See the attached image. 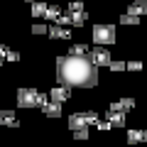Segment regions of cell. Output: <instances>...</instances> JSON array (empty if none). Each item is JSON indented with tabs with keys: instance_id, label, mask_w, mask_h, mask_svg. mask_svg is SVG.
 <instances>
[{
	"instance_id": "cell-19",
	"label": "cell",
	"mask_w": 147,
	"mask_h": 147,
	"mask_svg": "<svg viewBox=\"0 0 147 147\" xmlns=\"http://www.w3.org/2000/svg\"><path fill=\"white\" fill-rule=\"evenodd\" d=\"M84 10V0H69V12H79Z\"/></svg>"
},
{
	"instance_id": "cell-3",
	"label": "cell",
	"mask_w": 147,
	"mask_h": 147,
	"mask_svg": "<svg viewBox=\"0 0 147 147\" xmlns=\"http://www.w3.org/2000/svg\"><path fill=\"white\" fill-rule=\"evenodd\" d=\"M93 42L98 44V47L115 44V27L113 25H96L93 27Z\"/></svg>"
},
{
	"instance_id": "cell-4",
	"label": "cell",
	"mask_w": 147,
	"mask_h": 147,
	"mask_svg": "<svg viewBox=\"0 0 147 147\" xmlns=\"http://www.w3.org/2000/svg\"><path fill=\"white\" fill-rule=\"evenodd\" d=\"M98 115H96L93 110H86V113H74L69 118V127L71 130H79V127H88V125H96Z\"/></svg>"
},
{
	"instance_id": "cell-11",
	"label": "cell",
	"mask_w": 147,
	"mask_h": 147,
	"mask_svg": "<svg viewBox=\"0 0 147 147\" xmlns=\"http://www.w3.org/2000/svg\"><path fill=\"white\" fill-rule=\"evenodd\" d=\"M69 20H71V25H74V27H81V25H86V20H88V12H86V10L69 12Z\"/></svg>"
},
{
	"instance_id": "cell-12",
	"label": "cell",
	"mask_w": 147,
	"mask_h": 147,
	"mask_svg": "<svg viewBox=\"0 0 147 147\" xmlns=\"http://www.w3.org/2000/svg\"><path fill=\"white\" fill-rule=\"evenodd\" d=\"M127 10H130V15H137V17H140V15H145L147 3H145V0H137V3H132V5L127 7Z\"/></svg>"
},
{
	"instance_id": "cell-16",
	"label": "cell",
	"mask_w": 147,
	"mask_h": 147,
	"mask_svg": "<svg viewBox=\"0 0 147 147\" xmlns=\"http://www.w3.org/2000/svg\"><path fill=\"white\" fill-rule=\"evenodd\" d=\"M69 54H76V57H84V54H88V47H86V44H74V47L69 49Z\"/></svg>"
},
{
	"instance_id": "cell-2",
	"label": "cell",
	"mask_w": 147,
	"mask_h": 147,
	"mask_svg": "<svg viewBox=\"0 0 147 147\" xmlns=\"http://www.w3.org/2000/svg\"><path fill=\"white\" fill-rule=\"evenodd\" d=\"M47 100V96L39 93L37 88H20L17 91V105L20 108H39Z\"/></svg>"
},
{
	"instance_id": "cell-6",
	"label": "cell",
	"mask_w": 147,
	"mask_h": 147,
	"mask_svg": "<svg viewBox=\"0 0 147 147\" xmlns=\"http://www.w3.org/2000/svg\"><path fill=\"white\" fill-rule=\"evenodd\" d=\"M42 110H44V115H49V118H59L61 115V103H57V100H44Z\"/></svg>"
},
{
	"instance_id": "cell-15",
	"label": "cell",
	"mask_w": 147,
	"mask_h": 147,
	"mask_svg": "<svg viewBox=\"0 0 147 147\" xmlns=\"http://www.w3.org/2000/svg\"><path fill=\"white\" fill-rule=\"evenodd\" d=\"M59 12H61V7H59V5H47V10H44V17H47V20H57Z\"/></svg>"
},
{
	"instance_id": "cell-22",
	"label": "cell",
	"mask_w": 147,
	"mask_h": 147,
	"mask_svg": "<svg viewBox=\"0 0 147 147\" xmlns=\"http://www.w3.org/2000/svg\"><path fill=\"white\" fill-rule=\"evenodd\" d=\"M5 59H7V61H20V52H12V49H7V52H5Z\"/></svg>"
},
{
	"instance_id": "cell-7",
	"label": "cell",
	"mask_w": 147,
	"mask_h": 147,
	"mask_svg": "<svg viewBox=\"0 0 147 147\" xmlns=\"http://www.w3.org/2000/svg\"><path fill=\"white\" fill-rule=\"evenodd\" d=\"M47 34L52 37V39H69V37H71V30H66V27H61V25H54V27H47Z\"/></svg>"
},
{
	"instance_id": "cell-21",
	"label": "cell",
	"mask_w": 147,
	"mask_h": 147,
	"mask_svg": "<svg viewBox=\"0 0 147 147\" xmlns=\"http://www.w3.org/2000/svg\"><path fill=\"white\" fill-rule=\"evenodd\" d=\"M74 137H76V140H86V137H88V130H86V127H79V130H74Z\"/></svg>"
},
{
	"instance_id": "cell-23",
	"label": "cell",
	"mask_w": 147,
	"mask_h": 147,
	"mask_svg": "<svg viewBox=\"0 0 147 147\" xmlns=\"http://www.w3.org/2000/svg\"><path fill=\"white\" fill-rule=\"evenodd\" d=\"M32 34H47V27L44 25H32Z\"/></svg>"
},
{
	"instance_id": "cell-25",
	"label": "cell",
	"mask_w": 147,
	"mask_h": 147,
	"mask_svg": "<svg viewBox=\"0 0 147 147\" xmlns=\"http://www.w3.org/2000/svg\"><path fill=\"white\" fill-rule=\"evenodd\" d=\"M5 52H7V47H5V44H0V64H3V59H5Z\"/></svg>"
},
{
	"instance_id": "cell-8",
	"label": "cell",
	"mask_w": 147,
	"mask_h": 147,
	"mask_svg": "<svg viewBox=\"0 0 147 147\" xmlns=\"http://www.w3.org/2000/svg\"><path fill=\"white\" fill-rule=\"evenodd\" d=\"M69 96H71V93H69V88H66V86H61V84H59L57 88L49 91V100H57V103H64Z\"/></svg>"
},
{
	"instance_id": "cell-5",
	"label": "cell",
	"mask_w": 147,
	"mask_h": 147,
	"mask_svg": "<svg viewBox=\"0 0 147 147\" xmlns=\"http://www.w3.org/2000/svg\"><path fill=\"white\" fill-rule=\"evenodd\" d=\"M88 59L96 64V66H105L110 61V49H91Z\"/></svg>"
},
{
	"instance_id": "cell-17",
	"label": "cell",
	"mask_w": 147,
	"mask_h": 147,
	"mask_svg": "<svg viewBox=\"0 0 147 147\" xmlns=\"http://www.w3.org/2000/svg\"><path fill=\"white\" fill-rule=\"evenodd\" d=\"M118 108H120L123 113H127L130 108H135V100L132 98H123V100H118Z\"/></svg>"
},
{
	"instance_id": "cell-14",
	"label": "cell",
	"mask_w": 147,
	"mask_h": 147,
	"mask_svg": "<svg viewBox=\"0 0 147 147\" xmlns=\"http://www.w3.org/2000/svg\"><path fill=\"white\" fill-rule=\"evenodd\" d=\"M44 10H47V5H44V3H39V0H34V3H32V17H44Z\"/></svg>"
},
{
	"instance_id": "cell-10",
	"label": "cell",
	"mask_w": 147,
	"mask_h": 147,
	"mask_svg": "<svg viewBox=\"0 0 147 147\" xmlns=\"http://www.w3.org/2000/svg\"><path fill=\"white\" fill-rule=\"evenodd\" d=\"M0 123H3V125H7V127H17L20 125V123H17V118H15V113H12V110H3V113H0Z\"/></svg>"
},
{
	"instance_id": "cell-24",
	"label": "cell",
	"mask_w": 147,
	"mask_h": 147,
	"mask_svg": "<svg viewBox=\"0 0 147 147\" xmlns=\"http://www.w3.org/2000/svg\"><path fill=\"white\" fill-rule=\"evenodd\" d=\"M125 69H130V71H140L142 64H140V61H130V64H125Z\"/></svg>"
},
{
	"instance_id": "cell-18",
	"label": "cell",
	"mask_w": 147,
	"mask_h": 147,
	"mask_svg": "<svg viewBox=\"0 0 147 147\" xmlns=\"http://www.w3.org/2000/svg\"><path fill=\"white\" fill-rule=\"evenodd\" d=\"M120 22H123V25H137V22H140V17H137V15H130V12H125V15L120 17Z\"/></svg>"
},
{
	"instance_id": "cell-13",
	"label": "cell",
	"mask_w": 147,
	"mask_h": 147,
	"mask_svg": "<svg viewBox=\"0 0 147 147\" xmlns=\"http://www.w3.org/2000/svg\"><path fill=\"white\" fill-rule=\"evenodd\" d=\"M147 137L145 130H127V142H142Z\"/></svg>"
},
{
	"instance_id": "cell-1",
	"label": "cell",
	"mask_w": 147,
	"mask_h": 147,
	"mask_svg": "<svg viewBox=\"0 0 147 147\" xmlns=\"http://www.w3.org/2000/svg\"><path fill=\"white\" fill-rule=\"evenodd\" d=\"M57 79L66 88H93L98 84V66L88 59V54H66L57 59Z\"/></svg>"
},
{
	"instance_id": "cell-20",
	"label": "cell",
	"mask_w": 147,
	"mask_h": 147,
	"mask_svg": "<svg viewBox=\"0 0 147 147\" xmlns=\"http://www.w3.org/2000/svg\"><path fill=\"white\" fill-rule=\"evenodd\" d=\"M105 66H108L110 71H123V69H125V64H123V61H113V59H110Z\"/></svg>"
},
{
	"instance_id": "cell-26",
	"label": "cell",
	"mask_w": 147,
	"mask_h": 147,
	"mask_svg": "<svg viewBox=\"0 0 147 147\" xmlns=\"http://www.w3.org/2000/svg\"><path fill=\"white\" fill-rule=\"evenodd\" d=\"M27 3H34V0H27Z\"/></svg>"
},
{
	"instance_id": "cell-9",
	"label": "cell",
	"mask_w": 147,
	"mask_h": 147,
	"mask_svg": "<svg viewBox=\"0 0 147 147\" xmlns=\"http://www.w3.org/2000/svg\"><path fill=\"white\" fill-rule=\"evenodd\" d=\"M105 115H108V123L113 127H123V125H125V113H123V110H110L108 108Z\"/></svg>"
}]
</instances>
